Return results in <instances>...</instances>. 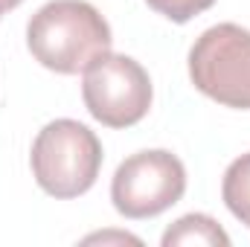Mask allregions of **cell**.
Wrapping results in <instances>:
<instances>
[{
    "label": "cell",
    "mask_w": 250,
    "mask_h": 247,
    "mask_svg": "<svg viewBox=\"0 0 250 247\" xmlns=\"http://www.w3.org/2000/svg\"><path fill=\"white\" fill-rule=\"evenodd\" d=\"M111 26L87 0H50L26 23L32 59L62 76L84 73L99 56L111 53Z\"/></svg>",
    "instance_id": "cell-1"
},
{
    "label": "cell",
    "mask_w": 250,
    "mask_h": 247,
    "mask_svg": "<svg viewBox=\"0 0 250 247\" xmlns=\"http://www.w3.org/2000/svg\"><path fill=\"white\" fill-rule=\"evenodd\" d=\"M29 163L38 186L47 195L70 201L96 184L102 169V143L87 125L56 120L38 131Z\"/></svg>",
    "instance_id": "cell-2"
},
{
    "label": "cell",
    "mask_w": 250,
    "mask_h": 247,
    "mask_svg": "<svg viewBox=\"0 0 250 247\" xmlns=\"http://www.w3.org/2000/svg\"><path fill=\"white\" fill-rule=\"evenodd\" d=\"M189 79L212 102L250 111V29L239 23L204 29L189 50Z\"/></svg>",
    "instance_id": "cell-3"
},
{
    "label": "cell",
    "mask_w": 250,
    "mask_h": 247,
    "mask_svg": "<svg viewBox=\"0 0 250 247\" xmlns=\"http://www.w3.org/2000/svg\"><path fill=\"white\" fill-rule=\"evenodd\" d=\"M187 192V169L166 148L137 151L120 163L111 181L114 209L131 218H154L175 206Z\"/></svg>",
    "instance_id": "cell-4"
},
{
    "label": "cell",
    "mask_w": 250,
    "mask_h": 247,
    "mask_svg": "<svg viewBox=\"0 0 250 247\" xmlns=\"http://www.w3.org/2000/svg\"><path fill=\"white\" fill-rule=\"evenodd\" d=\"M87 114L108 128H131L151 108V79L131 56L105 53L82 76Z\"/></svg>",
    "instance_id": "cell-5"
},
{
    "label": "cell",
    "mask_w": 250,
    "mask_h": 247,
    "mask_svg": "<svg viewBox=\"0 0 250 247\" xmlns=\"http://www.w3.org/2000/svg\"><path fill=\"white\" fill-rule=\"evenodd\" d=\"M175 245H230V236L218 227L215 218L204 215V212H192L178 218L166 233H163V247Z\"/></svg>",
    "instance_id": "cell-6"
},
{
    "label": "cell",
    "mask_w": 250,
    "mask_h": 247,
    "mask_svg": "<svg viewBox=\"0 0 250 247\" xmlns=\"http://www.w3.org/2000/svg\"><path fill=\"white\" fill-rule=\"evenodd\" d=\"M221 198L227 209L245 227H250V154H242L239 160L227 166L224 181H221Z\"/></svg>",
    "instance_id": "cell-7"
},
{
    "label": "cell",
    "mask_w": 250,
    "mask_h": 247,
    "mask_svg": "<svg viewBox=\"0 0 250 247\" xmlns=\"http://www.w3.org/2000/svg\"><path fill=\"white\" fill-rule=\"evenodd\" d=\"M146 3H148L157 15H163V18H169V21H175V23H187L195 15L207 12L215 0H146Z\"/></svg>",
    "instance_id": "cell-8"
},
{
    "label": "cell",
    "mask_w": 250,
    "mask_h": 247,
    "mask_svg": "<svg viewBox=\"0 0 250 247\" xmlns=\"http://www.w3.org/2000/svg\"><path fill=\"white\" fill-rule=\"evenodd\" d=\"M21 3H23V0H0V15H3V12H12V9H18Z\"/></svg>",
    "instance_id": "cell-9"
}]
</instances>
